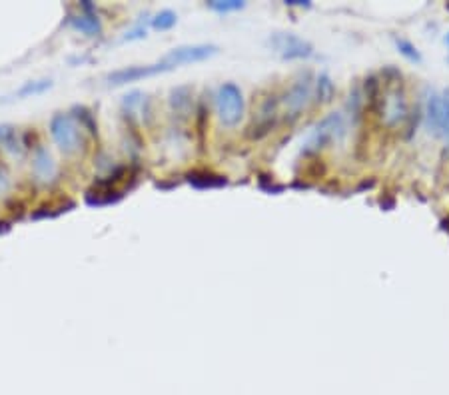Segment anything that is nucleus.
<instances>
[{"instance_id": "0eeeda50", "label": "nucleus", "mask_w": 449, "mask_h": 395, "mask_svg": "<svg viewBox=\"0 0 449 395\" xmlns=\"http://www.w3.org/2000/svg\"><path fill=\"white\" fill-rule=\"evenodd\" d=\"M278 118H280V100L276 96H267L260 106L258 114L254 116V122L248 128V136L252 140H262L276 128Z\"/></svg>"}, {"instance_id": "4468645a", "label": "nucleus", "mask_w": 449, "mask_h": 395, "mask_svg": "<svg viewBox=\"0 0 449 395\" xmlns=\"http://www.w3.org/2000/svg\"><path fill=\"white\" fill-rule=\"evenodd\" d=\"M170 110L180 118L192 114V88L190 86H178L170 92Z\"/></svg>"}, {"instance_id": "f3484780", "label": "nucleus", "mask_w": 449, "mask_h": 395, "mask_svg": "<svg viewBox=\"0 0 449 395\" xmlns=\"http://www.w3.org/2000/svg\"><path fill=\"white\" fill-rule=\"evenodd\" d=\"M76 208L74 202H62V204H46V206H41L36 212H32V220H46V218H56L61 214H66L70 210Z\"/></svg>"}, {"instance_id": "b1692460", "label": "nucleus", "mask_w": 449, "mask_h": 395, "mask_svg": "<svg viewBox=\"0 0 449 395\" xmlns=\"http://www.w3.org/2000/svg\"><path fill=\"white\" fill-rule=\"evenodd\" d=\"M146 36V26H136L132 30H128L124 34V41H138V38H144Z\"/></svg>"}, {"instance_id": "a878e982", "label": "nucleus", "mask_w": 449, "mask_h": 395, "mask_svg": "<svg viewBox=\"0 0 449 395\" xmlns=\"http://www.w3.org/2000/svg\"><path fill=\"white\" fill-rule=\"evenodd\" d=\"M8 229H10V222H0V234H4Z\"/></svg>"}, {"instance_id": "f257e3e1", "label": "nucleus", "mask_w": 449, "mask_h": 395, "mask_svg": "<svg viewBox=\"0 0 449 395\" xmlns=\"http://www.w3.org/2000/svg\"><path fill=\"white\" fill-rule=\"evenodd\" d=\"M346 136V120L340 112H331L326 118H322L318 124L314 126V130L309 132L306 144L302 148V152L306 156L318 154L320 150H324L331 142H340Z\"/></svg>"}, {"instance_id": "f03ea898", "label": "nucleus", "mask_w": 449, "mask_h": 395, "mask_svg": "<svg viewBox=\"0 0 449 395\" xmlns=\"http://www.w3.org/2000/svg\"><path fill=\"white\" fill-rule=\"evenodd\" d=\"M50 136L64 154H76L84 146L82 126L70 112H58L50 120Z\"/></svg>"}, {"instance_id": "4be33fe9", "label": "nucleus", "mask_w": 449, "mask_h": 395, "mask_svg": "<svg viewBox=\"0 0 449 395\" xmlns=\"http://www.w3.org/2000/svg\"><path fill=\"white\" fill-rule=\"evenodd\" d=\"M395 46H397L399 54H404L409 63H421V54H419V50L415 48L413 42L406 41V38H395Z\"/></svg>"}, {"instance_id": "6e6552de", "label": "nucleus", "mask_w": 449, "mask_h": 395, "mask_svg": "<svg viewBox=\"0 0 449 395\" xmlns=\"http://www.w3.org/2000/svg\"><path fill=\"white\" fill-rule=\"evenodd\" d=\"M168 70H172V68L166 63H162V60L156 64H138V66H126V68L110 72L106 76V80H108V84H112V86H124V84L138 82L142 78L158 76V74L168 72Z\"/></svg>"}, {"instance_id": "2eb2a0df", "label": "nucleus", "mask_w": 449, "mask_h": 395, "mask_svg": "<svg viewBox=\"0 0 449 395\" xmlns=\"http://www.w3.org/2000/svg\"><path fill=\"white\" fill-rule=\"evenodd\" d=\"M52 88V80L50 78H41V80H28V82H24L14 92V98H19V100H24V98H34V96H41L44 94L46 90H50Z\"/></svg>"}, {"instance_id": "6ab92c4d", "label": "nucleus", "mask_w": 449, "mask_h": 395, "mask_svg": "<svg viewBox=\"0 0 449 395\" xmlns=\"http://www.w3.org/2000/svg\"><path fill=\"white\" fill-rule=\"evenodd\" d=\"M176 22H178V14L174 12V10H160L158 14H154V19H152V28L154 30H170V28H174L176 26Z\"/></svg>"}, {"instance_id": "20e7f679", "label": "nucleus", "mask_w": 449, "mask_h": 395, "mask_svg": "<svg viewBox=\"0 0 449 395\" xmlns=\"http://www.w3.org/2000/svg\"><path fill=\"white\" fill-rule=\"evenodd\" d=\"M267 44L284 60H304L314 56V46L292 32H276L267 38Z\"/></svg>"}, {"instance_id": "39448f33", "label": "nucleus", "mask_w": 449, "mask_h": 395, "mask_svg": "<svg viewBox=\"0 0 449 395\" xmlns=\"http://www.w3.org/2000/svg\"><path fill=\"white\" fill-rule=\"evenodd\" d=\"M214 54H218V46L216 44H188V46H178L172 48L162 63H166L170 68H178L184 64L204 63L208 58H212Z\"/></svg>"}, {"instance_id": "5701e85b", "label": "nucleus", "mask_w": 449, "mask_h": 395, "mask_svg": "<svg viewBox=\"0 0 449 395\" xmlns=\"http://www.w3.org/2000/svg\"><path fill=\"white\" fill-rule=\"evenodd\" d=\"M10 190V176H8V170L0 164V194H6Z\"/></svg>"}, {"instance_id": "7ed1b4c3", "label": "nucleus", "mask_w": 449, "mask_h": 395, "mask_svg": "<svg viewBox=\"0 0 449 395\" xmlns=\"http://www.w3.org/2000/svg\"><path fill=\"white\" fill-rule=\"evenodd\" d=\"M216 114L226 128H234L242 122L245 114V100L240 86L224 82L216 92Z\"/></svg>"}, {"instance_id": "a211bd4d", "label": "nucleus", "mask_w": 449, "mask_h": 395, "mask_svg": "<svg viewBox=\"0 0 449 395\" xmlns=\"http://www.w3.org/2000/svg\"><path fill=\"white\" fill-rule=\"evenodd\" d=\"M22 144L21 140H19V136H17V130H14L12 126H0V148H4V150L17 154V150H19Z\"/></svg>"}, {"instance_id": "1a4fd4ad", "label": "nucleus", "mask_w": 449, "mask_h": 395, "mask_svg": "<svg viewBox=\"0 0 449 395\" xmlns=\"http://www.w3.org/2000/svg\"><path fill=\"white\" fill-rule=\"evenodd\" d=\"M311 76L306 74L302 78H298L296 82L287 88V92L284 94V110H286V118H289L292 122L300 118L302 110L306 108L309 98H311Z\"/></svg>"}, {"instance_id": "aec40b11", "label": "nucleus", "mask_w": 449, "mask_h": 395, "mask_svg": "<svg viewBox=\"0 0 449 395\" xmlns=\"http://www.w3.org/2000/svg\"><path fill=\"white\" fill-rule=\"evenodd\" d=\"M72 112H74L72 116L78 120V124H80L82 128H86V130H88V132H92V134H96V132H98L96 122H94V114H92L88 108H84V106H76Z\"/></svg>"}, {"instance_id": "ddd939ff", "label": "nucleus", "mask_w": 449, "mask_h": 395, "mask_svg": "<svg viewBox=\"0 0 449 395\" xmlns=\"http://www.w3.org/2000/svg\"><path fill=\"white\" fill-rule=\"evenodd\" d=\"M186 180L190 186H194L196 190H214V188H224L228 184L224 176L214 174L210 170H192L186 174Z\"/></svg>"}, {"instance_id": "9b49d317", "label": "nucleus", "mask_w": 449, "mask_h": 395, "mask_svg": "<svg viewBox=\"0 0 449 395\" xmlns=\"http://www.w3.org/2000/svg\"><path fill=\"white\" fill-rule=\"evenodd\" d=\"M122 196V192L116 190L114 186H104L100 182H96L94 186L86 192L84 200H86V204L90 208H102V206H112V204L120 202Z\"/></svg>"}, {"instance_id": "f8f14e48", "label": "nucleus", "mask_w": 449, "mask_h": 395, "mask_svg": "<svg viewBox=\"0 0 449 395\" xmlns=\"http://www.w3.org/2000/svg\"><path fill=\"white\" fill-rule=\"evenodd\" d=\"M32 170L36 174V178H41L42 182H52L56 176V162L52 158V154L46 148H36L34 158H32Z\"/></svg>"}, {"instance_id": "412c9836", "label": "nucleus", "mask_w": 449, "mask_h": 395, "mask_svg": "<svg viewBox=\"0 0 449 395\" xmlns=\"http://www.w3.org/2000/svg\"><path fill=\"white\" fill-rule=\"evenodd\" d=\"M244 6L245 2H242V0H210L208 2V8H212L214 12H220V14L242 10Z\"/></svg>"}, {"instance_id": "393cba45", "label": "nucleus", "mask_w": 449, "mask_h": 395, "mask_svg": "<svg viewBox=\"0 0 449 395\" xmlns=\"http://www.w3.org/2000/svg\"><path fill=\"white\" fill-rule=\"evenodd\" d=\"M286 4H289V6H304V8H309V6H311L307 0H289Z\"/></svg>"}, {"instance_id": "9d476101", "label": "nucleus", "mask_w": 449, "mask_h": 395, "mask_svg": "<svg viewBox=\"0 0 449 395\" xmlns=\"http://www.w3.org/2000/svg\"><path fill=\"white\" fill-rule=\"evenodd\" d=\"M80 14H70V26L74 30L82 32L84 36H98L102 32V26H100L98 16H96V8L88 0L80 2Z\"/></svg>"}, {"instance_id": "423d86ee", "label": "nucleus", "mask_w": 449, "mask_h": 395, "mask_svg": "<svg viewBox=\"0 0 449 395\" xmlns=\"http://www.w3.org/2000/svg\"><path fill=\"white\" fill-rule=\"evenodd\" d=\"M426 118H428L429 130L435 136L449 138V92L429 96L428 106H426Z\"/></svg>"}, {"instance_id": "bb28decb", "label": "nucleus", "mask_w": 449, "mask_h": 395, "mask_svg": "<svg viewBox=\"0 0 449 395\" xmlns=\"http://www.w3.org/2000/svg\"><path fill=\"white\" fill-rule=\"evenodd\" d=\"M446 42H448V46H449V34H448V38H446Z\"/></svg>"}, {"instance_id": "dca6fc26", "label": "nucleus", "mask_w": 449, "mask_h": 395, "mask_svg": "<svg viewBox=\"0 0 449 395\" xmlns=\"http://www.w3.org/2000/svg\"><path fill=\"white\" fill-rule=\"evenodd\" d=\"M336 94V86L331 82V78L327 74H320L316 78V98L320 104H329L333 100Z\"/></svg>"}]
</instances>
